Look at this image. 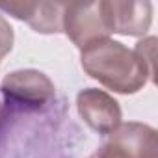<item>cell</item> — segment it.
I'll return each mask as SVG.
<instances>
[{"label":"cell","instance_id":"cell-1","mask_svg":"<svg viewBox=\"0 0 158 158\" xmlns=\"http://www.w3.org/2000/svg\"><path fill=\"white\" fill-rule=\"evenodd\" d=\"M82 69L104 88L134 95L152 78L154 69L136 52L110 37L97 39L80 50Z\"/></svg>","mask_w":158,"mask_h":158},{"label":"cell","instance_id":"cell-2","mask_svg":"<svg viewBox=\"0 0 158 158\" xmlns=\"http://www.w3.org/2000/svg\"><path fill=\"white\" fill-rule=\"evenodd\" d=\"M8 108L35 112L45 110L56 99V88L52 80L41 71L35 69H21L6 74L0 84Z\"/></svg>","mask_w":158,"mask_h":158},{"label":"cell","instance_id":"cell-3","mask_svg":"<svg viewBox=\"0 0 158 158\" xmlns=\"http://www.w3.org/2000/svg\"><path fill=\"white\" fill-rule=\"evenodd\" d=\"M97 158H158V134L145 123H121L108 134Z\"/></svg>","mask_w":158,"mask_h":158},{"label":"cell","instance_id":"cell-4","mask_svg":"<svg viewBox=\"0 0 158 158\" xmlns=\"http://www.w3.org/2000/svg\"><path fill=\"white\" fill-rule=\"evenodd\" d=\"M63 32L80 50L97 39L110 37L102 0L67 2L63 10Z\"/></svg>","mask_w":158,"mask_h":158},{"label":"cell","instance_id":"cell-5","mask_svg":"<svg viewBox=\"0 0 158 158\" xmlns=\"http://www.w3.org/2000/svg\"><path fill=\"white\" fill-rule=\"evenodd\" d=\"M76 108L84 123L99 136H108L121 125V106L106 91L86 88L76 95Z\"/></svg>","mask_w":158,"mask_h":158},{"label":"cell","instance_id":"cell-6","mask_svg":"<svg viewBox=\"0 0 158 158\" xmlns=\"http://www.w3.org/2000/svg\"><path fill=\"white\" fill-rule=\"evenodd\" d=\"M102 11L110 34L145 35L152 23L151 2H125V0H102Z\"/></svg>","mask_w":158,"mask_h":158},{"label":"cell","instance_id":"cell-7","mask_svg":"<svg viewBox=\"0 0 158 158\" xmlns=\"http://www.w3.org/2000/svg\"><path fill=\"white\" fill-rule=\"evenodd\" d=\"M67 2H0L4 11L19 21L30 24L37 34H60L63 32V10Z\"/></svg>","mask_w":158,"mask_h":158},{"label":"cell","instance_id":"cell-8","mask_svg":"<svg viewBox=\"0 0 158 158\" xmlns=\"http://www.w3.org/2000/svg\"><path fill=\"white\" fill-rule=\"evenodd\" d=\"M13 41H15V34L11 24L6 21L4 15H0V58L10 54V50L13 48Z\"/></svg>","mask_w":158,"mask_h":158},{"label":"cell","instance_id":"cell-9","mask_svg":"<svg viewBox=\"0 0 158 158\" xmlns=\"http://www.w3.org/2000/svg\"><path fill=\"white\" fill-rule=\"evenodd\" d=\"M0 115H2V104H0Z\"/></svg>","mask_w":158,"mask_h":158}]
</instances>
